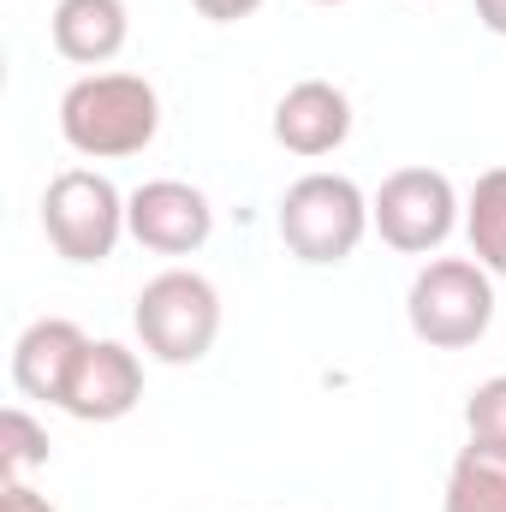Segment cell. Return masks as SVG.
<instances>
[{
  "instance_id": "7c38bea8",
  "label": "cell",
  "mask_w": 506,
  "mask_h": 512,
  "mask_svg": "<svg viewBox=\"0 0 506 512\" xmlns=\"http://www.w3.org/2000/svg\"><path fill=\"white\" fill-rule=\"evenodd\" d=\"M441 512H506V447H489V441L459 447Z\"/></svg>"
},
{
  "instance_id": "ba28073f",
  "label": "cell",
  "mask_w": 506,
  "mask_h": 512,
  "mask_svg": "<svg viewBox=\"0 0 506 512\" xmlns=\"http://www.w3.org/2000/svg\"><path fill=\"white\" fill-rule=\"evenodd\" d=\"M137 399H143V364H137V352L120 346V340H90L84 358H78V370H72V382H66L60 411L78 417V423H120V417L137 411Z\"/></svg>"
},
{
  "instance_id": "277c9868",
  "label": "cell",
  "mask_w": 506,
  "mask_h": 512,
  "mask_svg": "<svg viewBox=\"0 0 506 512\" xmlns=\"http://www.w3.org/2000/svg\"><path fill=\"white\" fill-rule=\"evenodd\" d=\"M370 233V197L346 173H304L280 197V239L310 268H334L364 245Z\"/></svg>"
},
{
  "instance_id": "e0dca14e",
  "label": "cell",
  "mask_w": 506,
  "mask_h": 512,
  "mask_svg": "<svg viewBox=\"0 0 506 512\" xmlns=\"http://www.w3.org/2000/svg\"><path fill=\"white\" fill-rule=\"evenodd\" d=\"M0 512H54L48 495H36L30 483H0Z\"/></svg>"
},
{
  "instance_id": "9c48e42d",
  "label": "cell",
  "mask_w": 506,
  "mask_h": 512,
  "mask_svg": "<svg viewBox=\"0 0 506 512\" xmlns=\"http://www.w3.org/2000/svg\"><path fill=\"white\" fill-rule=\"evenodd\" d=\"M346 137H352V102L328 78H304L274 102V143L286 155L316 161V155H334Z\"/></svg>"
},
{
  "instance_id": "9a60e30c",
  "label": "cell",
  "mask_w": 506,
  "mask_h": 512,
  "mask_svg": "<svg viewBox=\"0 0 506 512\" xmlns=\"http://www.w3.org/2000/svg\"><path fill=\"white\" fill-rule=\"evenodd\" d=\"M465 429H471V441L506 447V376H489L483 387H471V399H465Z\"/></svg>"
},
{
  "instance_id": "30bf717a",
  "label": "cell",
  "mask_w": 506,
  "mask_h": 512,
  "mask_svg": "<svg viewBox=\"0 0 506 512\" xmlns=\"http://www.w3.org/2000/svg\"><path fill=\"white\" fill-rule=\"evenodd\" d=\"M84 346H90V334H84L78 322H66V316L30 322V328L18 334V346H12V387H18L24 399L60 405L72 370H78V358H84Z\"/></svg>"
},
{
  "instance_id": "5bb4252c",
  "label": "cell",
  "mask_w": 506,
  "mask_h": 512,
  "mask_svg": "<svg viewBox=\"0 0 506 512\" xmlns=\"http://www.w3.org/2000/svg\"><path fill=\"white\" fill-rule=\"evenodd\" d=\"M42 465H48V429L24 405H6L0 411V483H30V471Z\"/></svg>"
},
{
  "instance_id": "d6986e66",
  "label": "cell",
  "mask_w": 506,
  "mask_h": 512,
  "mask_svg": "<svg viewBox=\"0 0 506 512\" xmlns=\"http://www.w3.org/2000/svg\"><path fill=\"white\" fill-rule=\"evenodd\" d=\"M316 6H346V0H316Z\"/></svg>"
},
{
  "instance_id": "7a4b0ae2",
  "label": "cell",
  "mask_w": 506,
  "mask_h": 512,
  "mask_svg": "<svg viewBox=\"0 0 506 512\" xmlns=\"http://www.w3.org/2000/svg\"><path fill=\"white\" fill-rule=\"evenodd\" d=\"M405 322L429 352H465L495 322V274L477 256H429L405 292Z\"/></svg>"
},
{
  "instance_id": "5b68a950",
  "label": "cell",
  "mask_w": 506,
  "mask_h": 512,
  "mask_svg": "<svg viewBox=\"0 0 506 512\" xmlns=\"http://www.w3.org/2000/svg\"><path fill=\"white\" fill-rule=\"evenodd\" d=\"M42 233L54 256L90 268V262H108L114 245L126 239V197L108 173H90V167H66L48 179L42 191Z\"/></svg>"
},
{
  "instance_id": "ac0fdd59",
  "label": "cell",
  "mask_w": 506,
  "mask_h": 512,
  "mask_svg": "<svg viewBox=\"0 0 506 512\" xmlns=\"http://www.w3.org/2000/svg\"><path fill=\"white\" fill-rule=\"evenodd\" d=\"M477 18H483L495 36H506V0H477Z\"/></svg>"
},
{
  "instance_id": "4fadbf2b",
  "label": "cell",
  "mask_w": 506,
  "mask_h": 512,
  "mask_svg": "<svg viewBox=\"0 0 506 512\" xmlns=\"http://www.w3.org/2000/svg\"><path fill=\"white\" fill-rule=\"evenodd\" d=\"M465 239H471V256L489 274H506V167H489L471 185V197H465Z\"/></svg>"
},
{
  "instance_id": "6da1fadb",
  "label": "cell",
  "mask_w": 506,
  "mask_h": 512,
  "mask_svg": "<svg viewBox=\"0 0 506 512\" xmlns=\"http://www.w3.org/2000/svg\"><path fill=\"white\" fill-rule=\"evenodd\" d=\"M161 131V96L137 72H90L60 96V137L84 161L143 155Z\"/></svg>"
},
{
  "instance_id": "52a82bcc",
  "label": "cell",
  "mask_w": 506,
  "mask_h": 512,
  "mask_svg": "<svg viewBox=\"0 0 506 512\" xmlns=\"http://www.w3.org/2000/svg\"><path fill=\"white\" fill-rule=\"evenodd\" d=\"M126 233L155 256H191L209 245L215 209L185 179H149V185H137L126 197Z\"/></svg>"
},
{
  "instance_id": "3957f363",
  "label": "cell",
  "mask_w": 506,
  "mask_h": 512,
  "mask_svg": "<svg viewBox=\"0 0 506 512\" xmlns=\"http://www.w3.org/2000/svg\"><path fill=\"white\" fill-rule=\"evenodd\" d=\"M131 328H137L149 358H161L173 370L203 364L215 352V340H221V292L191 268H167L137 292Z\"/></svg>"
},
{
  "instance_id": "8992f818",
  "label": "cell",
  "mask_w": 506,
  "mask_h": 512,
  "mask_svg": "<svg viewBox=\"0 0 506 512\" xmlns=\"http://www.w3.org/2000/svg\"><path fill=\"white\" fill-rule=\"evenodd\" d=\"M459 191L447 173L435 167H399L381 179V191L370 197V227L381 233V245H393L399 256H429L441 251L459 227Z\"/></svg>"
},
{
  "instance_id": "8fae6325",
  "label": "cell",
  "mask_w": 506,
  "mask_h": 512,
  "mask_svg": "<svg viewBox=\"0 0 506 512\" xmlns=\"http://www.w3.org/2000/svg\"><path fill=\"white\" fill-rule=\"evenodd\" d=\"M54 48L72 66H108L131 36L126 0H60L54 6Z\"/></svg>"
},
{
  "instance_id": "2e32d148",
  "label": "cell",
  "mask_w": 506,
  "mask_h": 512,
  "mask_svg": "<svg viewBox=\"0 0 506 512\" xmlns=\"http://www.w3.org/2000/svg\"><path fill=\"white\" fill-rule=\"evenodd\" d=\"M209 24H239V18H251V12H262V0H191Z\"/></svg>"
}]
</instances>
